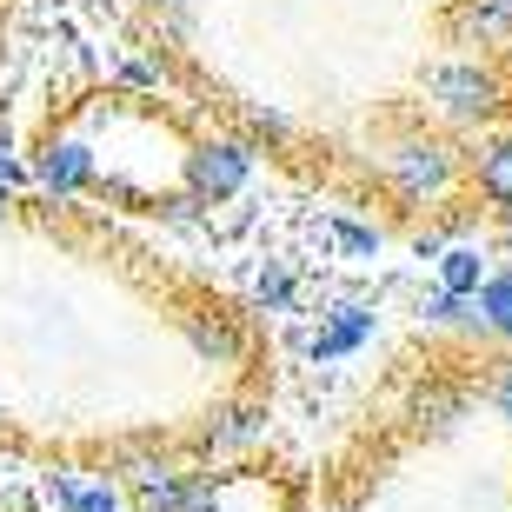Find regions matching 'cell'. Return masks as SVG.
Masks as SVG:
<instances>
[{"mask_svg":"<svg viewBox=\"0 0 512 512\" xmlns=\"http://www.w3.org/2000/svg\"><path fill=\"white\" fill-rule=\"evenodd\" d=\"M433 100L446 120L479 127V120H493L506 107V80L493 67H479V60H446V67H433Z\"/></svg>","mask_w":512,"mask_h":512,"instance_id":"6da1fadb","label":"cell"},{"mask_svg":"<svg viewBox=\"0 0 512 512\" xmlns=\"http://www.w3.org/2000/svg\"><path fill=\"white\" fill-rule=\"evenodd\" d=\"M386 173H393V187L406 193V200H439V193L453 187V147L446 140H433V133H413V140H399L393 153H386Z\"/></svg>","mask_w":512,"mask_h":512,"instance_id":"7a4b0ae2","label":"cell"},{"mask_svg":"<svg viewBox=\"0 0 512 512\" xmlns=\"http://www.w3.org/2000/svg\"><path fill=\"white\" fill-rule=\"evenodd\" d=\"M247 173H253V147H240V140H200L187 153L193 200H233V193L247 187Z\"/></svg>","mask_w":512,"mask_h":512,"instance_id":"3957f363","label":"cell"},{"mask_svg":"<svg viewBox=\"0 0 512 512\" xmlns=\"http://www.w3.org/2000/svg\"><path fill=\"white\" fill-rule=\"evenodd\" d=\"M40 187L47 193H80L87 180H94V147L87 140H47V153H40Z\"/></svg>","mask_w":512,"mask_h":512,"instance_id":"277c9868","label":"cell"},{"mask_svg":"<svg viewBox=\"0 0 512 512\" xmlns=\"http://www.w3.org/2000/svg\"><path fill=\"white\" fill-rule=\"evenodd\" d=\"M433 266H439V293H446V300H459V306H466L479 286L493 280V266H486V253H479V247H446Z\"/></svg>","mask_w":512,"mask_h":512,"instance_id":"5b68a950","label":"cell"},{"mask_svg":"<svg viewBox=\"0 0 512 512\" xmlns=\"http://www.w3.org/2000/svg\"><path fill=\"white\" fill-rule=\"evenodd\" d=\"M459 40H506L512 34V0H453V20H446Z\"/></svg>","mask_w":512,"mask_h":512,"instance_id":"8992f818","label":"cell"},{"mask_svg":"<svg viewBox=\"0 0 512 512\" xmlns=\"http://www.w3.org/2000/svg\"><path fill=\"white\" fill-rule=\"evenodd\" d=\"M466 326L512 340V266H506V273H493V280L473 293V306H466Z\"/></svg>","mask_w":512,"mask_h":512,"instance_id":"52a82bcc","label":"cell"},{"mask_svg":"<svg viewBox=\"0 0 512 512\" xmlns=\"http://www.w3.org/2000/svg\"><path fill=\"white\" fill-rule=\"evenodd\" d=\"M366 333H373V313H366V306H340V313L313 333V360H340V353H353Z\"/></svg>","mask_w":512,"mask_h":512,"instance_id":"ba28073f","label":"cell"},{"mask_svg":"<svg viewBox=\"0 0 512 512\" xmlns=\"http://www.w3.org/2000/svg\"><path fill=\"white\" fill-rule=\"evenodd\" d=\"M473 180H479V193H486L493 207H512V133H499V140H486V147H479Z\"/></svg>","mask_w":512,"mask_h":512,"instance_id":"9c48e42d","label":"cell"},{"mask_svg":"<svg viewBox=\"0 0 512 512\" xmlns=\"http://www.w3.org/2000/svg\"><path fill=\"white\" fill-rule=\"evenodd\" d=\"M180 499H187L180 473H167V466H140L133 473V506L140 512H180Z\"/></svg>","mask_w":512,"mask_h":512,"instance_id":"30bf717a","label":"cell"},{"mask_svg":"<svg viewBox=\"0 0 512 512\" xmlns=\"http://www.w3.org/2000/svg\"><path fill=\"white\" fill-rule=\"evenodd\" d=\"M54 493H60V506L67 512H120V493L107 486V479H54Z\"/></svg>","mask_w":512,"mask_h":512,"instance_id":"8fae6325","label":"cell"},{"mask_svg":"<svg viewBox=\"0 0 512 512\" xmlns=\"http://www.w3.org/2000/svg\"><path fill=\"white\" fill-rule=\"evenodd\" d=\"M187 340H193V353H200V360H233V353H240V340H233L220 320H193Z\"/></svg>","mask_w":512,"mask_h":512,"instance_id":"7c38bea8","label":"cell"},{"mask_svg":"<svg viewBox=\"0 0 512 512\" xmlns=\"http://www.w3.org/2000/svg\"><path fill=\"white\" fill-rule=\"evenodd\" d=\"M260 406H233V413H227V426H220V446H240V439H253V433H260Z\"/></svg>","mask_w":512,"mask_h":512,"instance_id":"4fadbf2b","label":"cell"},{"mask_svg":"<svg viewBox=\"0 0 512 512\" xmlns=\"http://www.w3.org/2000/svg\"><path fill=\"white\" fill-rule=\"evenodd\" d=\"M180 512H220V486H213V479H187V499H180Z\"/></svg>","mask_w":512,"mask_h":512,"instance_id":"5bb4252c","label":"cell"},{"mask_svg":"<svg viewBox=\"0 0 512 512\" xmlns=\"http://www.w3.org/2000/svg\"><path fill=\"white\" fill-rule=\"evenodd\" d=\"M419 413L433 419V426H453V413H459V393H426V399H419Z\"/></svg>","mask_w":512,"mask_h":512,"instance_id":"9a60e30c","label":"cell"},{"mask_svg":"<svg viewBox=\"0 0 512 512\" xmlns=\"http://www.w3.org/2000/svg\"><path fill=\"white\" fill-rule=\"evenodd\" d=\"M493 406L512 419V360H499V366H493Z\"/></svg>","mask_w":512,"mask_h":512,"instance_id":"2e32d148","label":"cell"},{"mask_svg":"<svg viewBox=\"0 0 512 512\" xmlns=\"http://www.w3.org/2000/svg\"><path fill=\"white\" fill-rule=\"evenodd\" d=\"M260 300L266 306H286V300H293V280H286V273H266V280H260Z\"/></svg>","mask_w":512,"mask_h":512,"instance_id":"e0dca14e","label":"cell"},{"mask_svg":"<svg viewBox=\"0 0 512 512\" xmlns=\"http://www.w3.org/2000/svg\"><path fill=\"white\" fill-rule=\"evenodd\" d=\"M419 313H426V320H459V300H446V293H426V306H419Z\"/></svg>","mask_w":512,"mask_h":512,"instance_id":"ac0fdd59","label":"cell"},{"mask_svg":"<svg viewBox=\"0 0 512 512\" xmlns=\"http://www.w3.org/2000/svg\"><path fill=\"white\" fill-rule=\"evenodd\" d=\"M20 180H27V173H20V160H14V153H0V193H14Z\"/></svg>","mask_w":512,"mask_h":512,"instance_id":"d6986e66","label":"cell"},{"mask_svg":"<svg viewBox=\"0 0 512 512\" xmlns=\"http://www.w3.org/2000/svg\"><path fill=\"white\" fill-rule=\"evenodd\" d=\"M253 127H260V133H273V140H280V133H286V114H266V107H260V114H253Z\"/></svg>","mask_w":512,"mask_h":512,"instance_id":"ffe728a7","label":"cell"},{"mask_svg":"<svg viewBox=\"0 0 512 512\" xmlns=\"http://www.w3.org/2000/svg\"><path fill=\"white\" fill-rule=\"evenodd\" d=\"M499 240L512 247V207H499Z\"/></svg>","mask_w":512,"mask_h":512,"instance_id":"44dd1931","label":"cell"},{"mask_svg":"<svg viewBox=\"0 0 512 512\" xmlns=\"http://www.w3.org/2000/svg\"><path fill=\"white\" fill-rule=\"evenodd\" d=\"M0 227H7V193H0Z\"/></svg>","mask_w":512,"mask_h":512,"instance_id":"7402d4cb","label":"cell"},{"mask_svg":"<svg viewBox=\"0 0 512 512\" xmlns=\"http://www.w3.org/2000/svg\"><path fill=\"white\" fill-rule=\"evenodd\" d=\"M160 7H173V0H160Z\"/></svg>","mask_w":512,"mask_h":512,"instance_id":"603a6c76","label":"cell"}]
</instances>
